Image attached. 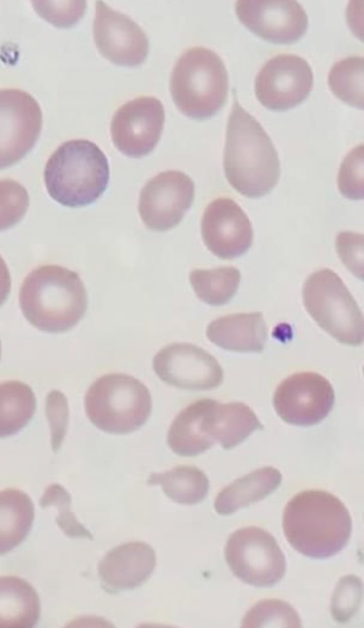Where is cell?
<instances>
[{
  "label": "cell",
  "instance_id": "cell-1",
  "mask_svg": "<svg viewBox=\"0 0 364 628\" xmlns=\"http://www.w3.org/2000/svg\"><path fill=\"white\" fill-rule=\"evenodd\" d=\"M223 167L232 188L250 198L270 193L280 175L277 151L271 139L236 99L227 126Z\"/></svg>",
  "mask_w": 364,
  "mask_h": 628
},
{
  "label": "cell",
  "instance_id": "cell-2",
  "mask_svg": "<svg viewBox=\"0 0 364 628\" xmlns=\"http://www.w3.org/2000/svg\"><path fill=\"white\" fill-rule=\"evenodd\" d=\"M282 527L289 543L305 556L331 557L347 545L352 520L344 504L335 495L321 489H308L294 496L287 504Z\"/></svg>",
  "mask_w": 364,
  "mask_h": 628
},
{
  "label": "cell",
  "instance_id": "cell-3",
  "mask_svg": "<svg viewBox=\"0 0 364 628\" xmlns=\"http://www.w3.org/2000/svg\"><path fill=\"white\" fill-rule=\"evenodd\" d=\"M24 317L34 327L48 332H65L84 316L87 295L78 274L48 264L33 270L19 292Z\"/></svg>",
  "mask_w": 364,
  "mask_h": 628
},
{
  "label": "cell",
  "instance_id": "cell-4",
  "mask_svg": "<svg viewBox=\"0 0 364 628\" xmlns=\"http://www.w3.org/2000/svg\"><path fill=\"white\" fill-rule=\"evenodd\" d=\"M109 180V167L105 154L87 139L62 144L50 156L44 169L49 195L69 207L95 202L105 191Z\"/></svg>",
  "mask_w": 364,
  "mask_h": 628
},
{
  "label": "cell",
  "instance_id": "cell-5",
  "mask_svg": "<svg viewBox=\"0 0 364 628\" xmlns=\"http://www.w3.org/2000/svg\"><path fill=\"white\" fill-rule=\"evenodd\" d=\"M170 91L176 107L186 116L199 120L213 117L228 96V75L223 61L205 48L187 50L173 69Z\"/></svg>",
  "mask_w": 364,
  "mask_h": 628
},
{
  "label": "cell",
  "instance_id": "cell-6",
  "mask_svg": "<svg viewBox=\"0 0 364 628\" xmlns=\"http://www.w3.org/2000/svg\"><path fill=\"white\" fill-rule=\"evenodd\" d=\"M90 422L109 433L127 434L140 428L151 411L148 388L132 376L111 373L97 379L85 396Z\"/></svg>",
  "mask_w": 364,
  "mask_h": 628
},
{
  "label": "cell",
  "instance_id": "cell-7",
  "mask_svg": "<svg viewBox=\"0 0 364 628\" xmlns=\"http://www.w3.org/2000/svg\"><path fill=\"white\" fill-rule=\"evenodd\" d=\"M303 302L315 322L339 342L351 346L363 343V313L333 271L322 269L306 278Z\"/></svg>",
  "mask_w": 364,
  "mask_h": 628
},
{
  "label": "cell",
  "instance_id": "cell-8",
  "mask_svg": "<svg viewBox=\"0 0 364 628\" xmlns=\"http://www.w3.org/2000/svg\"><path fill=\"white\" fill-rule=\"evenodd\" d=\"M225 558L237 578L255 587L273 586L286 572L285 557L276 539L257 526L232 533L225 543Z\"/></svg>",
  "mask_w": 364,
  "mask_h": 628
},
{
  "label": "cell",
  "instance_id": "cell-9",
  "mask_svg": "<svg viewBox=\"0 0 364 628\" xmlns=\"http://www.w3.org/2000/svg\"><path fill=\"white\" fill-rule=\"evenodd\" d=\"M42 124L33 96L19 89L0 90V169L16 163L33 148Z\"/></svg>",
  "mask_w": 364,
  "mask_h": 628
},
{
  "label": "cell",
  "instance_id": "cell-10",
  "mask_svg": "<svg viewBox=\"0 0 364 628\" xmlns=\"http://www.w3.org/2000/svg\"><path fill=\"white\" fill-rule=\"evenodd\" d=\"M334 390L323 376L316 372L295 373L283 380L275 390L274 406L285 422L299 426L315 425L331 411Z\"/></svg>",
  "mask_w": 364,
  "mask_h": 628
},
{
  "label": "cell",
  "instance_id": "cell-11",
  "mask_svg": "<svg viewBox=\"0 0 364 628\" xmlns=\"http://www.w3.org/2000/svg\"><path fill=\"white\" fill-rule=\"evenodd\" d=\"M313 81V72L306 60L296 55L281 54L261 68L255 79V92L264 107L285 111L309 97Z\"/></svg>",
  "mask_w": 364,
  "mask_h": 628
},
{
  "label": "cell",
  "instance_id": "cell-12",
  "mask_svg": "<svg viewBox=\"0 0 364 628\" xmlns=\"http://www.w3.org/2000/svg\"><path fill=\"white\" fill-rule=\"evenodd\" d=\"M192 179L178 170L161 172L151 178L141 190L139 212L145 226L164 232L182 220L194 200Z\"/></svg>",
  "mask_w": 364,
  "mask_h": 628
},
{
  "label": "cell",
  "instance_id": "cell-13",
  "mask_svg": "<svg viewBox=\"0 0 364 628\" xmlns=\"http://www.w3.org/2000/svg\"><path fill=\"white\" fill-rule=\"evenodd\" d=\"M226 439L224 404L210 399L194 401L183 409L173 421L167 443L176 454L194 457L215 443L222 447Z\"/></svg>",
  "mask_w": 364,
  "mask_h": 628
},
{
  "label": "cell",
  "instance_id": "cell-14",
  "mask_svg": "<svg viewBox=\"0 0 364 628\" xmlns=\"http://www.w3.org/2000/svg\"><path fill=\"white\" fill-rule=\"evenodd\" d=\"M153 369L161 381L183 389L210 390L223 380L217 359L201 347L186 342L161 348L153 359Z\"/></svg>",
  "mask_w": 364,
  "mask_h": 628
},
{
  "label": "cell",
  "instance_id": "cell-15",
  "mask_svg": "<svg viewBox=\"0 0 364 628\" xmlns=\"http://www.w3.org/2000/svg\"><path fill=\"white\" fill-rule=\"evenodd\" d=\"M164 121V106L156 97H140L130 100L112 117L110 131L113 143L127 156L143 157L158 144Z\"/></svg>",
  "mask_w": 364,
  "mask_h": 628
},
{
  "label": "cell",
  "instance_id": "cell-16",
  "mask_svg": "<svg viewBox=\"0 0 364 628\" xmlns=\"http://www.w3.org/2000/svg\"><path fill=\"white\" fill-rule=\"evenodd\" d=\"M235 9L245 27L271 43H293L308 28L307 14L296 1L240 0Z\"/></svg>",
  "mask_w": 364,
  "mask_h": 628
},
{
  "label": "cell",
  "instance_id": "cell-17",
  "mask_svg": "<svg viewBox=\"0 0 364 628\" xmlns=\"http://www.w3.org/2000/svg\"><path fill=\"white\" fill-rule=\"evenodd\" d=\"M93 35L102 55L116 65L136 66L148 55L149 41L139 26L102 1L96 3Z\"/></svg>",
  "mask_w": 364,
  "mask_h": 628
},
{
  "label": "cell",
  "instance_id": "cell-18",
  "mask_svg": "<svg viewBox=\"0 0 364 628\" xmlns=\"http://www.w3.org/2000/svg\"><path fill=\"white\" fill-rule=\"evenodd\" d=\"M201 234L209 251L223 259L242 256L253 242V230L246 213L235 200L225 197L206 207Z\"/></svg>",
  "mask_w": 364,
  "mask_h": 628
},
{
  "label": "cell",
  "instance_id": "cell-19",
  "mask_svg": "<svg viewBox=\"0 0 364 628\" xmlns=\"http://www.w3.org/2000/svg\"><path fill=\"white\" fill-rule=\"evenodd\" d=\"M156 565L153 548L141 541H132L109 551L99 562L97 574L102 588L115 593L144 584Z\"/></svg>",
  "mask_w": 364,
  "mask_h": 628
},
{
  "label": "cell",
  "instance_id": "cell-20",
  "mask_svg": "<svg viewBox=\"0 0 364 628\" xmlns=\"http://www.w3.org/2000/svg\"><path fill=\"white\" fill-rule=\"evenodd\" d=\"M206 336L215 345L239 352L263 350L267 328L262 313H235L220 317L210 323Z\"/></svg>",
  "mask_w": 364,
  "mask_h": 628
},
{
  "label": "cell",
  "instance_id": "cell-21",
  "mask_svg": "<svg viewBox=\"0 0 364 628\" xmlns=\"http://www.w3.org/2000/svg\"><path fill=\"white\" fill-rule=\"evenodd\" d=\"M40 615L39 596L28 582L13 575L0 577V628L33 627Z\"/></svg>",
  "mask_w": 364,
  "mask_h": 628
},
{
  "label": "cell",
  "instance_id": "cell-22",
  "mask_svg": "<svg viewBox=\"0 0 364 628\" xmlns=\"http://www.w3.org/2000/svg\"><path fill=\"white\" fill-rule=\"evenodd\" d=\"M282 479L281 472L274 467L257 469L223 488L215 499V510L220 515L231 514L272 493Z\"/></svg>",
  "mask_w": 364,
  "mask_h": 628
},
{
  "label": "cell",
  "instance_id": "cell-23",
  "mask_svg": "<svg viewBox=\"0 0 364 628\" xmlns=\"http://www.w3.org/2000/svg\"><path fill=\"white\" fill-rule=\"evenodd\" d=\"M33 519L34 505L26 493L15 488L0 491V554L25 540Z\"/></svg>",
  "mask_w": 364,
  "mask_h": 628
},
{
  "label": "cell",
  "instance_id": "cell-24",
  "mask_svg": "<svg viewBox=\"0 0 364 628\" xmlns=\"http://www.w3.org/2000/svg\"><path fill=\"white\" fill-rule=\"evenodd\" d=\"M149 485H160L164 493L180 504L193 505L202 502L209 490L206 475L195 466L181 465L163 472L151 473Z\"/></svg>",
  "mask_w": 364,
  "mask_h": 628
},
{
  "label": "cell",
  "instance_id": "cell-25",
  "mask_svg": "<svg viewBox=\"0 0 364 628\" xmlns=\"http://www.w3.org/2000/svg\"><path fill=\"white\" fill-rule=\"evenodd\" d=\"M36 400L31 388L20 381L0 384V438L18 433L31 419Z\"/></svg>",
  "mask_w": 364,
  "mask_h": 628
},
{
  "label": "cell",
  "instance_id": "cell-26",
  "mask_svg": "<svg viewBox=\"0 0 364 628\" xmlns=\"http://www.w3.org/2000/svg\"><path fill=\"white\" fill-rule=\"evenodd\" d=\"M240 272L233 266L213 269H194L189 274V281L197 297L213 306L228 303L236 293Z\"/></svg>",
  "mask_w": 364,
  "mask_h": 628
},
{
  "label": "cell",
  "instance_id": "cell-27",
  "mask_svg": "<svg viewBox=\"0 0 364 628\" xmlns=\"http://www.w3.org/2000/svg\"><path fill=\"white\" fill-rule=\"evenodd\" d=\"M363 57L350 56L336 62L331 67L328 84L333 94L343 102L363 109Z\"/></svg>",
  "mask_w": 364,
  "mask_h": 628
},
{
  "label": "cell",
  "instance_id": "cell-28",
  "mask_svg": "<svg viewBox=\"0 0 364 628\" xmlns=\"http://www.w3.org/2000/svg\"><path fill=\"white\" fill-rule=\"evenodd\" d=\"M242 627H301V620L288 602L268 599L251 607L242 620Z\"/></svg>",
  "mask_w": 364,
  "mask_h": 628
},
{
  "label": "cell",
  "instance_id": "cell-29",
  "mask_svg": "<svg viewBox=\"0 0 364 628\" xmlns=\"http://www.w3.org/2000/svg\"><path fill=\"white\" fill-rule=\"evenodd\" d=\"M28 205L29 196L21 184L10 178L0 180V231L19 222Z\"/></svg>",
  "mask_w": 364,
  "mask_h": 628
},
{
  "label": "cell",
  "instance_id": "cell-30",
  "mask_svg": "<svg viewBox=\"0 0 364 628\" xmlns=\"http://www.w3.org/2000/svg\"><path fill=\"white\" fill-rule=\"evenodd\" d=\"M363 597L361 580L348 575L339 580L333 592L331 612L334 620L341 624L348 622L358 612Z\"/></svg>",
  "mask_w": 364,
  "mask_h": 628
},
{
  "label": "cell",
  "instance_id": "cell-31",
  "mask_svg": "<svg viewBox=\"0 0 364 628\" xmlns=\"http://www.w3.org/2000/svg\"><path fill=\"white\" fill-rule=\"evenodd\" d=\"M363 145L353 148L343 161L338 175L341 193L350 200H362L364 197Z\"/></svg>",
  "mask_w": 364,
  "mask_h": 628
},
{
  "label": "cell",
  "instance_id": "cell-32",
  "mask_svg": "<svg viewBox=\"0 0 364 628\" xmlns=\"http://www.w3.org/2000/svg\"><path fill=\"white\" fill-rule=\"evenodd\" d=\"M41 499L48 500L49 504L58 509L57 522L64 533L71 538L93 539L92 534L75 517L70 510L71 502L68 492L60 484L48 487Z\"/></svg>",
  "mask_w": 364,
  "mask_h": 628
},
{
  "label": "cell",
  "instance_id": "cell-33",
  "mask_svg": "<svg viewBox=\"0 0 364 628\" xmlns=\"http://www.w3.org/2000/svg\"><path fill=\"white\" fill-rule=\"evenodd\" d=\"M34 9L45 20L58 27H70L84 15L85 1L32 2Z\"/></svg>",
  "mask_w": 364,
  "mask_h": 628
},
{
  "label": "cell",
  "instance_id": "cell-34",
  "mask_svg": "<svg viewBox=\"0 0 364 628\" xmlns=\"http://www.w3.org/2000/svg\"><path fill=\"white\" fill-rule=\"evenodd\" d=\"M338 254L346 267L357 278L363 279V235L352 232H340L336 237Z\"/></svg>",
  "mask_w": 364,
  "mask_h": 628
},
{
  "label": "cell",
  "instance_id": "cell-35",
  "mask_svg": "<svg viewBox=\"0 0 364 628\" xmlns=\"http://www.w3.org/2000/svg\"><path fill=\"white\" fill-rule=\"evenodd\" d=\"M10 290V273L4 260L0 255V305L6 300Z\"/></svg>",
  "mask_w": 364,
  "mask_h": 628
},
{
  "label": "cell",
  "instance_id": "cell-36",
  "mask_svg": "<svg viewBox=\"0 0 364 628\" xmlns=\"http://www.w3.org/2000/svg\"><path fill=\"white\" fill-rule=\"evenodd\" d=\"M0 355H1V343H0Z\"/></svg>",
  "mask_w": 364,
  "mask_h": 628
}]
</instances>
